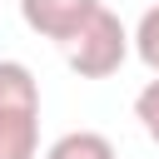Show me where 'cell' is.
Instances as JSON below:
<instances>
[{
	"mask_svg": "<svg viewBox=\"0 0 159 159\" xmlns=\"http://www.w3.org/2000/svg\"><path fill=\"white\" fill-rule=\"evenodd\" d=\"M40 154V104L0 99V159H35Z\"/></svg>",
	"mask_w": 159,
	"mask_h": 159,
	"instance_id": "3957f363",
	"label": "cell"
},
{
	"mask_svg": "<svg viewBox=\"0 0 159 159\" xmlns=\"http://www.w3.org/2000/svg\"><path fill=\"white\" fill-rule=\"evenodd\" d=\"M45 159H119V154H114L109 134H99V129H70V134H60L45 149Z\"/></svg>",
	"mask_w": 159,
	"mask_h": 159,
	"instance_id": "277c9868",
	"label": "cell"
},
{
	"mask_svg": "<svg viewBox=\"0 0 159 159\" xmlns=\"http://www.w3.org/2000/svg\"><path fill=\"white\" fill-rule=\"evenodd\" d=\"M134 119H139V129L159 144V80H149V84L134 94Z\"/></svg>",
	"mask_w": 159,
	"mask_h": 159,
	"instance_id": "8992f818",
	"label": "cell"
},
{
	"mask_svg": "<svg viewBox=\"0 0 159 159\" xmlns=\"http://www.w3.org/2000/svg\"><path fill=\"white\" fill-rule=\"evenodd\" d=\"M65 60L80 80H109L124 60H129V30L114 10L94 5V15L65 40Z\"/></svg>",
	"mask_w": 159,
	"mask_h": 159,
	"instance_id": "6da1fadb",
	"label": "cell"
},
{
	"mask_svg": "<svg viewBox=\"0 0 159 159\" xmlns=\"http://www.w3.org/2000/svg\"><path fill=\"white\" fill-rule=\"evenodd\" d=\"M129 50L144 60V70L159 75V5H149V10L139 15V25H134V35H129Z\"/></svg>",
	"mask_w": 159,
	"mask_h": 159,
	"instance_id": "5b68a950",
	"label": "cell"
},
{
	"mask_svg": "<svg viewBox=\"0 0 159 159\" xmlns=\"http://www.w3.org/2000/svg\"><path fill=\"white\" fill-rule=\"evenodd\" d=\"M99 0H20V20L40 35V40H55L65 45L89 15H94Z\"/></svg>",
	"mask_w": 159,
	"mask_h": 159,
	"instance_id": "7a4b0ae2",
	"label": "cell"
}]
</instances>
